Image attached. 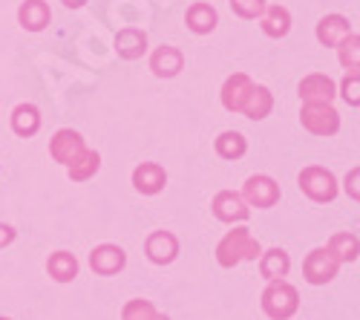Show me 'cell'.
I'll return each instance as SVG.
<instances>
[{
  "label": "cell",
  "instance_id": "3957f363",
  "mask_svg": "<svg viewBox=\"0 0 360 320\" xmlns=\"http://www.w3.org/2000/svg\"><path fill=\"white\" fill-rule=\"evenodd\" d=\"M300 191H303L309 199L314 202H332L338 196V182L332 177V170H326L320 165H311L300 173Z\"/></svg>",
  "mask_w": 360,
  "mask_h": 320
},
{
  "label": "cell",
  "instance_id": "d6a6232c",
  "mask_svg": "<svg viewBox=\"0 0 360 320\" xmlns=\"http://www.w3.org/2000/svg\"><path fill=\"white\" fill-rule=\"evenodd\" d=\"M84 4H86V0H64V6H67V9H81Z\"/></svg>",
  "mask_w": 360,
  "mask_h": 320
},
{
  "label": "cell",
  "instance_id": "52a82bcc",
  "mask_svg": "<svg viewBox=\"0 0 360 320\" xmlns=\"http://www.w3.org/2000/svg\"><path fill=\"white\" fill-rule=\"evenodd\" d=\"M335 93H338L335 81L323 72H311L300 81V98H303V104H332Z\"/></svg>",
  "mask_w": 360,
  "mask_h": 320
},
{
  "label": "cell",
  "instance_id": "1f68e13d",
  "mask_svg": "<svg viewBox=\"0 0 360 320\" xmlns=\"http://www.w3.org/2000/svg\"><path fill=\"white\" fill-rule=\"evenodd\" d=\"M12 240H15V228L12 225H0V248L9 245Z\"/></svg>",
  "mask_w": 360,
  "mask_h": 320
},
{
  "label": "cell",
  "instance_id": "484cf974",
  "mask_svg": "<svg viewBox=\"0 0 360 320\" xmlns=\"http://www.w3.org/2000/svg\"><path fill=\"white\" fill-rule=\"evenodd\" d=\"M328 251H332V257L338 260V263H354L357 260V237L354 234H335L332 243H328Z\"/></svg>",
  "mask_w": 360,
  "mask_h": 320
},
{
  "label": "cell",
  "instance_id": "ac0fdd59",
  "mask_svg": "<svg viewBox=\"0 0 360 320\" xmlns=\"http://www.w3.org/2000/svg\"><path fill=\"white\" fill-rule=\"evenodd\" d=\"M259 26L268 38H285L288 29H291V15L285 6L274 4V6H265V12L259 15Z\"/></svg>",
  "mask_w": 360,
  "mask_h": 320
},
{
  "label": "cell",
  "instance_id": "ba28073f",
  "mask_svg": "<svg viewBox=\"0 0 360 320\" xmlns=\"http://www.w3.org/2000/svg\"><path fill=\"white\" fill-rule=\"evenodd\" d=\"M254 90V81L245 72H233L225 84H222V107L231 113H243L248 96Z\"/></svg>",
  "mask_w": 360,
  "mask_h": 320
},
{
  "label": "cell",
  "instance_id": "4fadbf2b",
  "mask_svg": "<svg viewBox=\"0 0 360 320\" xmlns=\"http://www.w3.org/2000/svg\"><path fill=\"white\" fill-rule=\"evenodd\" d=\"M214 217L217 219H222V222H243V219H248V205L243 202V196L239 193H233V191H219L217 196H214Z\"/></svg>",
  "mask_w": 360,
  "mask_h": 320
},
{
  "label": "cell",
  "instance_id": "4316f807",
  "mask_svg": "<svg viewBox=\"0 0 360 320\" xmlns=\"http://www.w3.org/2000/svg\"><path fill=\"white\" fill-rule=\"evenodd\" d=\"M122 320H170L167 314H162V312H156V306L150 303V300H130V303H124V309H122Z\"/></svg>",
  "mask_w": 360,
  "mask_h": 320
},
{
  "label": "cell",
  "instance_id": "83f0119b",
  "mask_svg": "<svg viewBox=\"0 0 360 320\" xmlns=\"http://www.w3.org/2000/svg\"><path fill=\"white\" fill-rule=\"evenodd\" d=\"M340 64L349 70V72H357L360 70V38L357 32H352L346 41H340Z\"/></svg>",
  "mask_w": 360,
  "mask_h": 320
},
{
  "label": "cell",
  "instance_id": "f546056e",
  "mask_svg": "<svg viewBox=\"0 0 360 320\" xmlns=\"http://www.w3.org/2000/svg\"><path fill=\"white\" fill-rule=\"evenodd\" d=\"M343 98L352 107L360 104V72H349L346 75V81H343Z\"/></svg>",
  "mask_w": 360,
  "mask_h": 320
},
{
  "label": "cell",
  "instance_id": "5bb4252c",
  "mask_svg": "<svg viewBox=\"0 0 360 320\" xmlns=\"http://www.w3.org/2000/svg\"><path fill=\"white\" fill-rule=\"evenodd\" d=\"M182 67H185V55L176 46L165 44L150 55V70H153V75H159V78H173V75L182 72Z\"/></svg>",
  "mask_w": 360,
  "mask_h": 320
},
{
  "label": "cell",
  "instance_id": "f1b7e54d",
  "mask_svg": "<svg viewBox=\"0 0 360 320\" xmlns=\"http://www.w3.org/2000/svg\"><path fill=\"white\" fill-rule=\"evenodd\" d=\"M265 0H231V9L239 15V18H245V20H254L265 12Z\"/></svg>",
  "mask_w": 360,
  "mask_h": 320
},
{
  "label": "cell",
  "instance_id": "5b68a950",
  "mask_svg": "<svg viewBox=\"0 0 360 320\" xmlns=\"http://www.w3.org/2000/svg\"><path fill=\"white\" fill-rule=\"evenodd\" d=\"M243 202L245 205H254V208H274L280 202V185L271 179V177H251L245 185H243Z\"/></svg>",
  "mask_w": 360,
  "mask_h": 320
},
{
  "label": "cell",
  "instance_id": "603a6c76",
  "mask_svg": "<svg viewBox=\"0 0 360 320\" xmlns=\"http://www.w3.org/2000/svg\"><path fill=\"white\" fill-rule=\"evenodd\" d=\"M98 167H101V156H98L96 151H84V153H78V156L67 165L72 182H86V179H93L96 173H98Z\"/></svg>",
  "mask_w": 360,
  "mask_h": 320
},
{
  "label": "cell",
  "instance_id": "cb8c5ba5",
  "mask_svg": "<svg viewBox=\"0 0 360 320\" xmlns=\"http://www.w3.org/2000/svg\"><path fill=\"white\" fill-rule=\"evenodd\" d=\"M271 110H274V96H271V90H268V87L254 84V90H251V96H248L243 113L248 115V119L259 122V119H265V115L271 113Z\"/></svg>",
  "mask_w": 360,
  "mask_h": 320
},
{
  "label": "cell",
  "instance_id": "2e32d148",
  "mask_svg": "<svg viewBox=\"0 0 360 320\" xmlns=\"http://www.w3.org/2000/svg\"><path fill=\"white\" fill-rule=\"evenodd\" d=\"M115 52L118 58H124V61H136L147 52V35L136 26H127L122 32L115 35Z\"/></svg>",
  "mask_w": 360,
  "mask_h": 320
},
{
  "label": "cell",
  "instance_id": "7a4b0ae2",
  "mask_svg": "<svg viewBox=\"0 0 360 320\" xmlns=\"http://www.w3.org/2000/svg\"><path fill=\"white\" fill-rule=\"evenodd\" d=\"M297 306H300V295L285 280H271L262 292V309L271 320H288L297 312Z\"/></svg>",
  "mask_w": 360,
  "mask_h": 320
},
{
  "label": "cell",
  "instance_id": "ffe728a7",
  "mask_svg": "<svg viewBox=\"0 0 360 320\" xmlns=\"http://www.w3.org/2000/svg\"><path fill=\"white\" fill-rule=\"evenodd\" d=\"M12 130L23 139L35 136L41 130V110L35 104H18L12 113Z\"/></svg>",
  "mask_w": 360,
  "mask_h": 320
},
{
  "label": "cell",
  "instance_id": "e0dca14e",
  "mask_svg": "<svg viewBox=\"0 0 360 320\" xmlns=\"http://www.w3.org/2000/svg\"><path fill=\"white\" fill-rule=\"evenodd\" d=\"M49 18H52V12L46 6V0H26L18 9V20L26 32H41V29H46Z\"/></svg>",
  "mask_w": 360,
  "mask_h": 320
},
{
  "label": "cell",
  "instance_id": "4dcf8cb0",
  "mask_svg": "<svg viewBox=\"0 0 360 320\" xmlns=\"http://www.w3.org/2000/svg\"><path fill=\"white\" fill-rule=\"evenodd\" d=\"M357 177H360V170L354 167V170L349 173V179H346V191L352 193V199H360V191H357Z\"/></svg>",
  "mask_w": 360,
  "mask_h": 320
},
{
  "label": "cell",
  "instance_id": "44dd1931",
  "mask_svg": "<svg viewBox=\"0 0 360 320\" xmlns=\"http://www.w3.org/2000/svg\"><path fill=\"white\" fill-rule=\"evenodd\" d=\"M288 269H291V260H288V254L283 248L265 251L262 260H259V271H262V277L268 283H271V280H283L288 274Z\"/></svg>",
  "mask_w": 360,
  "mask_h": 320
},
{
  "label": "cell",
  "instance_id": "d4e9b609",
  "mask_svg": "<svg viewBox=\"0 0 360 320\" xmlns=\"http://www.w3.org/2000/svg\"><path fill=\"white\" fill-rule=\"evenodd\" d=\"M245 151H248V141H245L243 133H236V130L219 133V139H217V153H219L222 159H239V156H245Z\"/></svg>",
  "mask_w": 360,
  "mask_h": 320
},
{
  "label": "cell",
  "instance_id": "d6986e66",
  "mask_svg": "<svg viewBox=\"0 0 360 320\" xmlns=\"http://www.w3.org/2000/svg\"><path fill=\"white\" fill-rule=\"evenodd\" d=\"M217 20L219 18H217V9L211 4H193L188 9V15H185L188 29H191V32H196V35H211L217 29Z\"/></svg>",
  "mask_w": 360,
  "mask_h": 320
},
{
  "label": "cell",
  "instance_id": "6da1fadb",
  "mask_svg": "<svg viewBox=\"0 0 360 320\" xmlns=\"http://www.w3.org/2000/svg\"><path fill=\"white\" fill-rule=\"evenodd\" d=\"M262 254L257 237L251 234V228H233L222 237V243L217 245V260L222 269H233L243 260H257Z\"/></svg>",
  "mask_w": 360,
  "mask_h": 320
},
{
  "label": "cell",
  "instance_id": "277c9868",
  "mask_svg": "<svg viewBox=\"0 0 360 320\" xmlns=\"http://www.w3.org/2000/svg\"><path fill=\"white\" fill-rule=\"evenodd\" d=\"M300 122L314 136H335L340 130V115L332 104H303Z\"/></svg>",
  "mask_w": 360,
  "mask_h": 320
},
{
  "label": "cell",
  "instance_id": "9c48e42d",
  "mask_svg": "<svg viewBox=\"0 0 360 320\" xmlns=\"http://www.w3.org/2000/svg\"><path fill=\"white\" fill-rule=\"evenodd\" d=\"M84 151H86V144H84L81 133H75V130H70V127L58 130V133L52 136V141H49L52 159L61 162V165H70V162H72L78 153H84Z\"/></svg>",
  "mask_w": 360,
  "mask_h": 320
},
{
  "label": "cell",
  "instance_id": "30bf717a",
  "mask_svg": "<svg viewBox=\"0 0 360 320\" xmlns=\"http://www.w3.org/2000/svg\"><path fill=\"white\" fill-rule=\"evenodd\" d=\"M89 266H93L96 274L110 277V274H118V271L127 266V254L118 248V245L104 243V245H98L93 254H89Z\"/></svg>",
  "mask_w": 360,
  "mask_h": 320
},
{
  "label": "cell",
  "instance_id": "8992f818",
  "mask_svg": "<svg viewBox=\"0 0 360 320\" xmlns=\"http://www.w3.org/2000/svg\"><path fill=\"white\" fill-rule=\"evenodd\" d=\"M338 269H340V263L332 257V251H328V248H314L306 257V263H303V274H306V280L311 286H323L328 280H335Z\"/></svg>",
  "mask_w": 360,
  "mask_h": 320
},
{
  "label": "cell",
  "instance_id": "9a60e30c",
  "mask_svg": "<svg viewBox=\"0 0 360 320\" xmlns=\"http://www.w3.org/2000/svg\"><path fill=\"white\" fill-rule=\"evenodd\" d=\"M354 29H352L349 18H343V15H326L317 23V41L323 46H340V41H346Z\"/></svg>",
  "mask_w": 360,
  "mask_h": 320
},
{
  "label": "cell",
  "instance_id": "836d02e7",
  "mask_svg": "<svg viewBox=\"0 0 360 320\" xmlns=\"http://www.w3.org/2000/svg\"><path fill=\"white\" fill-rule=\"evenodd\" d=\"M0 320H9V317H0Z\"/></svg>",
  "mask_w": 360,
  "mask_h": 320
},
{
  "label": "cell",
  "instance_id": "8fae6325",
  "mask_svg": "<svg viewBox=\"0 0 360 320\" xmlns=\"http://www.w3.org/2000/svg\"><path fill=\"white\" fill-rule=\"evenodd\" d=\"M144 251L150 257V263L167 266L179 254V240L170 234V231H153V234L147 237V243H144Z\"/></svg>",
  "mask_w": 360,
  "mask_h": 320
},
{
  "label": "cell",
  "instance_id": "7c38bea8",
  "mask_svg": "<svg viewBox=\"0 0 360 320\" xmlns=\"http://www.w3.org/2000/svg\"><path fill=\"white\" fill-rule=\"evenodd\" d=\"M133 185H136V191L144 193V196H156V193L167 185V173H165V167L156 165V162H144V165H139V167L133 170Z\"/></svg>",
  "mask_w": 360,
  "mask_h": 320
},
{
  "label": "cell",
  "instance_id": "7402d4cb",
  "mask_svg": "<svg viewBox=\"0 0 360 320\" xmlns=\"http://www.w3.org/2000/svg\"><path fill=\"white\" fill-rule=\"evenodd\" d=\"M46 271L49 277H55L58 283H70L78 277V260L70 254V251H55L49 260H46Z\"/></svg>",
  "mask_w": 360,
  "mask_h": 320
}]
</instances>
